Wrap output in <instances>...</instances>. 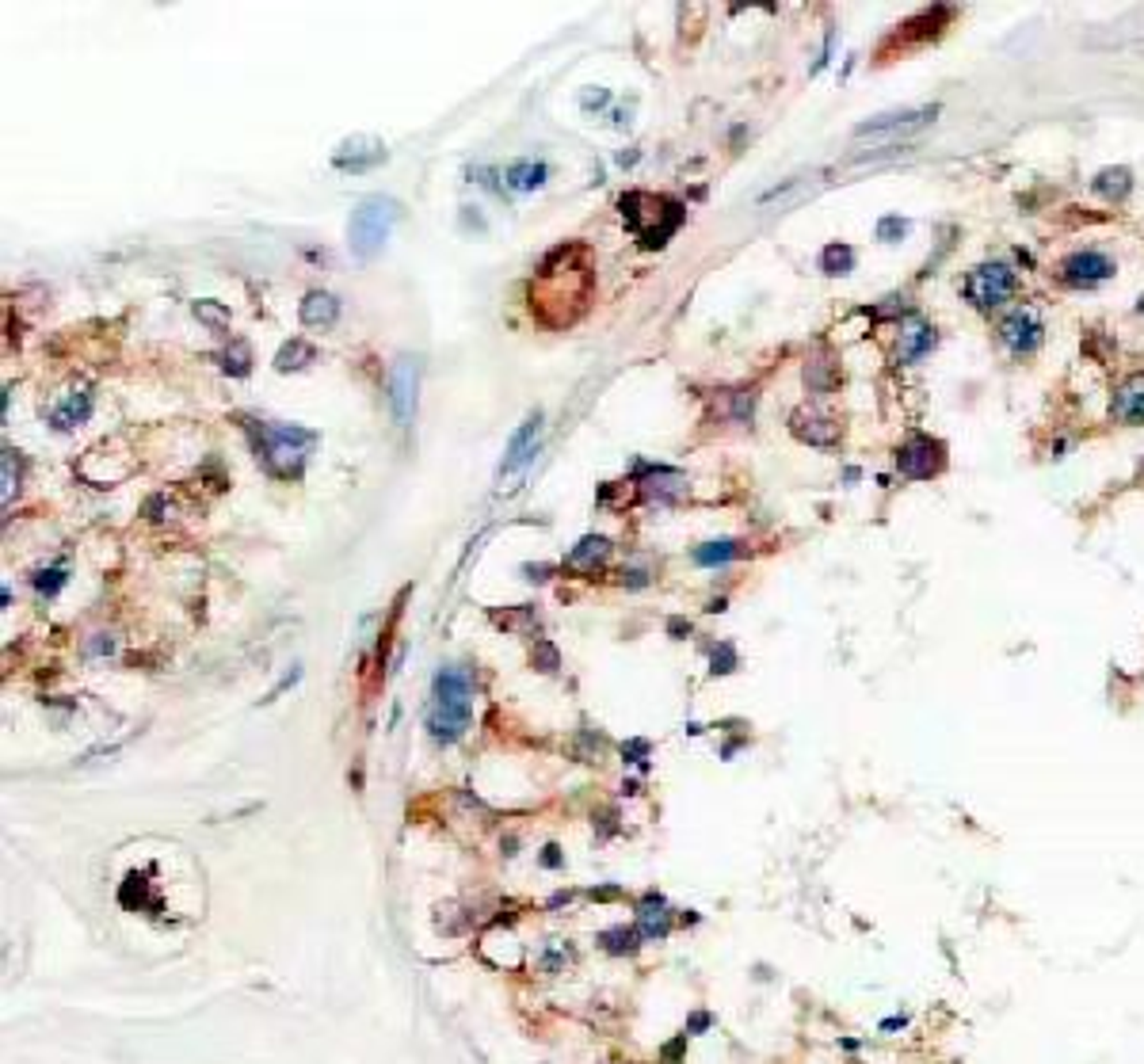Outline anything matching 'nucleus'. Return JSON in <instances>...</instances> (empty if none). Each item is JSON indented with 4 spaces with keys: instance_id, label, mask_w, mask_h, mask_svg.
Instances as JSON below:
<instances>
[{
    "instance_id": "a878e982",
    "label": "nucleus",
    "mask_w": 1144,
    "mask_h": 1064,
    "mask_svg": "<svg viewBox=\"0 0 1144 1064\" xmlns=\"http://www.w3.org/2000/svg\"><path fill=\"white\" fill-rule=\"evenodd\" d=\"M851 264H854V252L847 249V244H832V249H824V271L828 275H847Z\"/></svg>"
},
{
    "instance_id": "6e6552de",
    "label": "nucleus",
    "mask_w": 1144,
    "mask_h": 1064,
    "mask_svg": "<svg viewBox=\"0 0 1144 1064\" xmlns=\"http://www.w3.org/2000/svg\"><path fill=\"white\" fill-rule=\"evenodd\" d=\"M896 466H901L905 477H916V481L934 477L938 470H943V446H938L934 439H927V435H912L901 446V455H896Z\"/></svg>"
},
{
    "instance_id": "e433bc0d",
    "label": "nucleus",
    "mask_w": 1144,
    "mask_h": 1064,
    "mask_svg": "<svg viewBox=\"0 0 1144 1064\" xmlns=\"http://www.w3.org/2000/svg\"><path fill=\"white\" fill-rule=\"evenodd\" d=\"M542 866H561V854H557V847H546V854H542Z\"/></svg>"
},
{
    "instance_id": "dca6fc26",
    "label": "nucleus",
    "mask_w": 1144,
    "mask_h": 1064,
    "mask_svg": "<svg viewBox=\"0 0 1144 1064\" xmlns=\"http://www.w3.org/2000/svg\"><path fill=\"white\" fill-rule=\"evenodd\" d=\"M1114 413L1129 424H1140L1144 420V375L1129 378L1122 389H1118V401H1114Z\"/></svg>"
},
{
    "instance_id": "f257e3e1",
    "label": "nucleus",
    "mask_w": 1144,
    "mask_h": 1064,
    "mask_svg": "<svg viewBox=\"0 0 1144 1064\" xmlns=\"http://www.w3.org/2000/svg\"><path fill=\"white\" fill-rule=\"evenodd\" d=\"M592 282H595V271L588 264L584 244H561L538 271V286L530 291V309L538 313V321H546L550 306H561V324H572L588 309Z\"/></svg>"
},
{
    "instance_id": "b1692460",
    "label": "nucleus",
    "mask_w": 1144,
    "mask_h": 1064,
    "mask_svg": "<svg viewBox=\"0 0 1144 1064\" xmlns=\"http://www.w3.org/2000/svg\"><path fill=\"white\" fill-rule=\"evenodd\" d=\"M737 553H741L737 542H710V546H702V550H694V561H699V565H725V561H732Z\"/></svg>"
},
{
    "instance_id": "7ed1b4c3",
    "label": "nucleus",
    "mask_w": 1144,
    "mask_h": 1064,
    "mask_svg": "<svg viewBox=\"0 0 1144 1064\" xmlns=\"http://www.w3.org/2000/svg\"><path fill=\"white\" fill-rule=\"evenodd\" d=\"M619 207H622L626 229L637 237L641 249H661V244H668V237L687 218V211L679 207L675 198L652 195V191H630V195L619 198Z\"/></svg>"
},
{
    "instance_id": "58836bf2",
    "label": "nucleus",
    "mask_w": 1144,
    "mask_h": 1064,
    "mask_svg": "<svg viewBox=\"0 0 1144 1064\" xmlns=\"http://www.w3.org/2000/svg\"><path fill=\"white\" fill-rule=\"evenodd\" d=\"M592 896H595V900H615L619 889H592Z\"/></svg>"
},
{
    "instance_id": "423d86ee",
    "label": "nucleus",
    "mask_w": 1144,
    "mask_h": 1064,
    "mask_svg": "<svg viewBox=\"0 0 1144 1064\" xmlns=\"http://www.w3.org/2000/svg\"><path fill=\"white\" fill-rule=\"evenodd\" d=\"M965 294H969V302L980 306V309L1003 306V302L1015 294V275H1011V267H1003V264H980V267H973L969 279H965Z\"/></svg>"
},
{
    "instance_id": "4c0bfd02",
    "label": "nucleus",
    "mask_w": 1144,
    "mask_h": 1064,
    "mask_svg": "<svg viewBox=\"0 0 1144 1064\" xmlns=\"http://www.w3.org/2000/svg\"><path fill=\"white\" fill-rule=\"evenodd\" d=\"M111 648H115V641H111V637H107V641H92V645H89L92 657H96V652H111Z\"/></svg>"
},
{
    "instance_id": "2eb2a0df",
    "label": "nucleus",
    "mask_w": 1144,
    "mask_h": 1064,
    "mask_svg": "<svg viewBox=\"0 0 1144 1064\" xmlns=\"http://www.w3.org/2000/svg\"><path fill=\"white\" fill-rule=\"evenodd\" d=\"M794 431H797L805 443H812V446H832V443L839 439V428H836L832 420L809 416V413H797V416H794Z\"/></svg>"
},
{
    "instance_id": "9b49d317",
    "label": "nucleus",
    "mask_w": 1144,
    "mask_h": 1064,
    "mask_svg": "<svg viewBox=\"0 0 1144 1064\" xmlns=\"http://www.w3.org/2000/svg\"><path fill=\"white\" fill-rule=\"evenodd\" d=\"M1110 275H1114V264L1102 252H1076V256L1065 260V279L1072 286H1095V282L1110 279Z\"/></svg>"
},
{
    "instance_id": "1a4fd4ad",
    "label": "nucleus",
    "mask_w": 1144,
    "mask_h": 1064,
    "mask_svg": "<svg viewBox=\"0 0 1144 1064\" xmlns=\"http://www.w3.org/2000/svg\"><path fill=\"white\" fill-rule=\"evenodd\" d=\"M938 107H916V111H901V115H881V118H870L863 122L854 134L858 138H896V134H908V130H919L923 122L934 118Z\"/></svg>"
},
{
    "instance_id": "aec40b11",
    "label": "nucleus",
    "mask_w": 1144,
    "mask_h": 1064,
    "mask_svg": "<svg viewBox=\"0 0 1144 1064\" xmlns=\"http://www.w3.org/2000/svg\"><path fill=\"white\" fill-rule=\"evenodd\" d=\"M89 413H92V393H73V397H65L54 408V424L58 428H73L80 420H89Z\"/></svg>"
},
{
    "instance_id": "bb28decb",
    "label": "nucleus",
    "mask_w": 1144,
    "mask_h": 1064,
    "mask_svg": "<svg viewBox=\"0 0 1144 1064\" xmlns=\"http://www.w3.org/2000/svg\"><path fill=\"white\" fill-rule=\"evenodd\" d=\"M530 661H535V668H538V672H557V668H561L557 648H553V645H546V641H538V645H535V657H530Z\"/></svg>"
},
{
    "instance_id": "a211bd4d",
    "label": "nucleus",
    "mask_w": 1144,
    "mask_h": 1064,
    "mask_svg": "<svg viewBox=\"0 0 1144 1064\" xmlns=\"http://www.w3.org/2000/svg\"><path fill=\"white\" fill-rule=\"evenodd\" d=\"M931 344H934V333L927 329L923 321H908L905 329H901V359H905V362H912V359H919L923 351H931Z\"/></svg>"
},
{
    "instance_id": "0eeeda50",
    "label": "nucleus",
    "mask_w": 1144,
    "mask_h": 1064,
    "mask_svg": "<svg viewBox=\"0 0 1144 1064\" xmlns=\"http://www.w3.org/2000/svg\"><path fill=\"white\" fill-rule=\"evenodd\" d=\"M416 382H420V362L401 355L389 371V404L401 428H408V420L416 413Z\"/></svg>"
},
{
    "instance_id": "5701e85b",
    "label": "nucleus",
    "mask_w": 1144,
    "mask_h": 1064,
    "mask_svg": "<svg viewBox=\"0 0 1144 1064\" xmlns=\"http://www.w3.org/2000/svg\"><path fill=\"white\" fill-rule=\"evenodd\" d=\"M606 539H599V535H588V539H580V546L568 553V561L572 565H595V561H603L606 557Z\"/></svg>"
},
{
    "instance_id": "6ab92c4d",
    "label": "nucleus",
    "mask_w": 1144,
    "mask_h": 1064,
    "mask_svg": "<svg viewBox=\"0 0 1144 1064\" xmlns=\"http://www.w3.org/2000/svg\"><path fill=\"white\" fill-rule=\"evenodd\" d=\"M504 176L515 191H535V187L546 184V165L542 160H515V165H508Z\"/></svg>"
},
{
    "instance_id": "c9c22d12",
    "label": "nucleus",
    "mask_w": 1144,
    "mask_h": 1064,
    "mask_svg": "<svg viewBox=\"0 0 1144 1064\" xmlns=\"http://www.w3.org/2000/svg\"><path fill=\"white\" fill-rule=\"evenodd\" d=\"M881 237H892V233H905V222H896V218H889V222H881V229H878Z\"/></svg>"
},
{
    "instance_id": "72a5a7b5",
    "label": "nucleus",
    "mask_w": 1144,
    "mask_h": 1064,
    "mask_svg": "<svg viewBox=\"0 0 1144 1064\" xmlns=\"http://www.w3.org/2000/svg\"><path fill=\"white\" fill-rule=\"evenodd\" d=\"M710 1022H714V1018H710L706 1011H694V1015H690V1022H687V1034H702V1030H710Z\"/></svg>"
},
{
    "instance_id": "412c9836",
    "label": "nucleus",
    "mask_w": 1144,
    "mask_h": 1064,
    "mask_svg": "<svg viewBox=\"0 0 1144 1064\" xmlns=\"http://www.w3.org/2000/svg\"><path fill=\"white\" fill-rule=\"evenodd\" d=\"M599 943H603L606 954H633V950L645 943V938H641L637 927H610V931L599 934Z\"/></svg>"
},
{
    "instance_id": "ddd939ff",
    "label": "nucleus",
    "mask_w": 1144,
    "mask_h": 1064,
    "mask_svg": "<svg viewBox=\"0 0 1144 1064\" xmlns=\"http://www.w3.org/2000/svg\"><path fill=\"white\" fill-rule=\"evenodd\" d=\"M382 157H386L382 142H375V138H351V142H344V145H340V153H336V169L362 172V169L378 165Z\"/></svg>"
},
{
    "instance_id": "c756f323",
    "label": "nucleus",
    "mask_w": 1144,
    "mask_h": 1064,
    "mask_svg": "<svg viewBox=\"0 0 1144 1064\" xmlns=\"http://www.w3.org/2000/svg\"><path fill=\"white\" fill-rule=\"evenodd\" d=\"M34 584H38V592H47V595H54V592H58V588L65 584V577H61V572H58V568H50V572H38V580H34Z\"/></svg>"
},
{
    "instance_id": "7c9ffc66",
    "label": "nucleus",
    "mask_w": 1144,
    "mask_h": 1064,
    "mask_svg": "<svg viewBox=\"0 0 1144 1064\" xmlns=\"http://www.w3.org/2000/svg\"><path fill=\"white\" fill-rule=\"evenodd\" d=\"M195 313H198V317H207V321H214V324H229L225 309H218V306H211V302H198V306H195Z\"/></svg>"
},
{
    "instance_id": "f3484780",
    "label": "nucleus",
    "mask_w": 1144,
    "mask_h": 1064,
    "mask_svg": "<svg viewBox=\"0 0 1144 1064\" xmlns=\"http://www.w3.org/2000/svg\"><path fill=\"white\" fill-rule=\"evenodd\" d=\"M336 317H340V302H336L333 294H324V291L306 294V302H302V324H333Z\"/></svg>"
},
{
    "instance_id": "20e7f679",
    "label": "nucleus",
    "mask_w": 1144,
    "mask_h": 1064,
    "mask_svg": "<svg viewBox=\"0 0 1144 1064\" xmlns=\"http://www.w3.org/2000/svg\"><path fill=\"white\" fill-rule=\"evenodd\" d=\"M317 443V435L313 431H306V428H291V424H264L260 428V443H256V450H260V462L271 470V473H279V477H291V473H298L302 470V462H306V455H309V446Z\"/></svg>"
},
{
    "instance_id": "4be33fe9",
    "label": "nucleus",
    "mask_w": 1144,
    "mask_h": 1064,
    "mask_svg": "<svg viewBox=\"0 0 1144 1064\" xmlns=\"http://www.w3.org/2000/svg\"><path fill=\"white\" fill-rule=\"evenodd\" d=\"M313 359H317V351H313L309 344L294 340V344H286V348L275 355V366H279V371H298V366H306V362H313Z\"/></svg>"
},
{
    "instance_id": "cd10ccee",
    "label": "nucleus",
    "mask_w": 1144,
    "mask_h": 1064,
    "mask_svg": "<svg viewBox=\"0 0 1144 1064\" xmlns=\"http://www.w3.org/2000/svg\"><path fill=\"white\" fill-rule=\"evenodd\" d=\"M565 962H572V947H561V943H550V950H546V958H542V965H546V973H561V969H565Z\"/></svg>"
},
{
    "instance_id": "f704fd0d",
    "label": "nucleus",
    "mask_w": 1144,
    "mask_h": 1064,
    "mask_svg": "<svg viewBox=\"0 0 1144 1064\" xmlns=\"http://www.w3.org/2000/svg\"><path fill=\"white\" fill-rule=\"evenodd\" d=\"M16 493V481H12V450H5V504L12 500Z\"/></svg>"
},
{
    "instance_id": "393cba45",
    "label": "nucleus",
    "mask_w": 1144,
    "mask_h": 1064,
    "mask_svg": "<svg viewBox=\"0 0 1144 1064\" xmlns=\"http://www.w3.org/2000/svg\"><path fill=\"white\" fill-rule=\"evenodd\" d=\"M1095 187L1107 195V198H1122L1125 191H1129V172L1125 169H1114V172H1102L1098 180H1095Z\"/></svg>"
},
{
    "instance_id": "f03ea898",
    "label": "nucleus",
    "mask_w": 1144,
    "mask_h": 1064,
    "mask_svg": "<svg viewBox=\"0 0 1144 1064\" xmlns=\"http://www.w3.org/2000/svg\"><path fill=\"white\" fill-rule=\"evenodd\" d=\"M473 721V683L462 668H439L431 683L428 732L435 744H458Z\"/></svg>"
},
{
    "instance_id": "c85d7f7f",
    "label": "nucleus",
    "mask_w": 1144,
    "mask_h": 1064,
    "mask_svg": "<svg viewBox=\"0 0 1144 1064\" xmlns=\"http://www.w3.org/2000/svg\"><path fill=\"white\" fill-rule=\"evenodd\" d=\"M222 366H225V371H233V375H249V348L237 344V348H233V355H225V362H222Z\"/></svg>"
},
{
    "instance_id": "9d476101",
    "label": "nucleus",
    "mask_w": 1144,
    "mask_h": 1064,
    "mask_svg": "<svg viewBox=\"0 0 1144 1064\" xmlns=\"http://www.w3.org/2000/svg\"><path fill=\"white\" fill-rule=\"evenodd\" d=\"M1000 336L1003 344L1015 351V355H1030L1038 344H1042V321L1034 309H1015L1003 324H1000Z\"/></svg>"
},
{
    "instance_id": "39448f33",
    "label": "nucleus",
    "mask_w": 1144,
    "mask_h": 1064,
    "mask_svg": "<svg viewBox=\"0 0 1144 1064\" xmlns=\"http://www.w3.org/2000/svg\"><path fill=\"white\" fill-rule=\"evenodd\" d=\"M397 218H401V207L393 198H382V195L362 198L355 207V214H351V229H347L351 233V252L359 260H371L386 244V237H389Z\"/></svg>"
},
{
    "instance_id": "4468645a",
    "label": "nucleus",
    "mask_w": 1144,
    "mask_h": 1064,
    "mask_svg": "<svg viewBox=\"0 0 1144 1064\" xmlns=\"http://www.w3.org/2000/svg\"><path fill=\"white\" fill-rule=\"evenodd\" d=\"M637 931H641L645 943H657V938H668L672 920H668V912H664V900H661L657 893H648V896H645V905L637 908Z\"/></svg>"
},
{
    "instance_id": "2f4dec72",
    "label": "nucleus",
    "mask_w": 1144,
    "mask_h": 1064,
    "mask_svg": "<svg viewBox=\"0 0 1144 1064\" xmlns=\"http://www.w3.org/2000/svg\"><path fill=\"white\" fill-rule=\"evenodd\" d=\"M622 756H626L630 763H645V756H648V741H630V744L622 748Z\"/></svg>"
},
{
    "instance_id": "f8f14e48",
    "label": "nucleus",
    "mask_w": 1144,
    "mask_h": 1064,
    "mask_svg": "<svg viewBox=\"0 0 1144 1064\" xmlns=\"http://www.w3.org/2000/svg\"><path fill=\"white\" fill-rule=\"evenodd\" d=\"M538 431H542V416L535 413L530 416L515 435H511V443H508V455H504V466H500V473H511V470H519V466H526L530 458H535V446H538Z\"/></svg>"
},
{
    "instance_id": "473e14b6",
    "label": "nucleus",
    "mask_w": 1144,
    "mask_h": 1064,
    "mask_svg": "<svg viewBox=\"0 0 1144 1064\" xmlns=\"http://www.w3.org/2000/svg\"><path fill=\"white\" fill-rule=\"evenodd\" d=\"M732 664H737V657H732V648H729V645H721V652H714V672H732Z\"/></svg>"
}]
</instances>
